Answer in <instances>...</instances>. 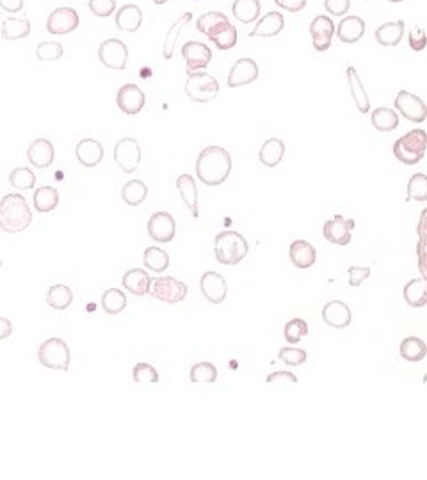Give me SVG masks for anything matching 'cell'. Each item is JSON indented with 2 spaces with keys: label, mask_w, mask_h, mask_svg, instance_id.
I'll return each instance as SVG.
<instances>
[{
  "label": "cell",
  "mask_w": 427,
  "mask_h": 480,
  "mask_svg": "<svg viewBox=\"0 0 427 480\" xmlns=\"http://www.w3.org/2000/svg\"><path fill=\"white\" fill-rule=\"evenodd\" d=\"M114 162L123 173L130 174L139 169L141 164V146L134 137H123L114 146Z\"/></svg>",
  "instance_id": "8"
},
{
  "label": "cell",
  "mask_w": 427,
  "mask_h": 480,
  "mask_svg": "<svg viewBox=\"0 0 427 480\" xmlns=\"http://www.w3.org/2000/svg\"><path fill=\"white\" fill-rule=\"evenodd\" d=\"M427 150V132L422 128H413L393 145V155L399 162L406 166H415L421 162Z\"/></svg>",
  "instance_id": "3"
},
{
  "label": "cell",
  "mask_w": 427,
  "mask_h": 480,
  "mask_svg": "<svg viewBox=\"0 0 427 480\" xmlns=\"http://www.w3.org/2000/svg\"><path fill=\"white\" fill-rule=\"evenodd\" d=\"M191 20H192V13H185V14H182V16L178 18L173 25H171V28L166 34V39H164V46H163L164 59H171V57H173L175 43H177L178 36H180L182 27H185V25H187Z\"/></svg>",
  "instance_id": "40"
},
{
  "label": "cell",
  "mask_w": 427,
  "mask_h": 480,
  "mask_svg": "<svg viewBox=\"0 0 427 480\" xmlns=\"http://www.w3.org/2000/svg\"><path fill=\"white\" fill-rule=\"evenodd\" d=\"M269 385H296L297 377L292 372H274L267 375Z\"/></svg>",
  "instance_id": "55"
},
{
  "label": "cell",
  "mask_w": 427,
  "mask_h": 480,
  "mask_svg": "<svg viewBox=\"0 0 427 480\" xmlns=\"http://www.w3.org/2000/svg\"><path fill=\"white\" fill-rule=\"evenodd\" d=\"M399 350H401V356H403V360L413 361V363H417V361H422L427 356L426 342H424V340L417 338V336H408V338H404L403 343H401Z\"/></svg>",
  "instance_id": "38"
},
{
  "label": "cell",
  "mask_w": 427,
  "mask_h": 480,
  "mask_svg": "<svg viewBox=\"0 0 427 480\" xmlns=\"http://www.w3.org/2000/svg\"><path fill=\"white\" fill-rule=\"evenodd\" d=\"M396 109L399 110L401 116L406 118L408 121H413V123H424L427 118L424 100H421L413 93L399 91V95L396 96Z\"/></svg>",
  "instance_id": "11"
},
{
  "label": "cell",
  "mask_w": 427,
  "mask_h": 480,
  "mask_svg": "<svg viewBox=\"0 0 427 480\" xmlns=\"http://www.w3.org/2000/svg\"><path fill=\"white\" fill-rule=\"evenodd\" d=\"M63 45L57 41H43L36 48V57L39 61H57L63 57Z\"/></svg>",
  "instance_id": "49"
},
{
  "label": "cell",
  "mask_w": 427,
  "mask_h": 480,
  "mask_svg": "<svg viewBox=\"0 0 427 480\" xmlns=\"http://www.w3.org/2000/svg\"><path fill=\"white\" fill-rule=\"evenodd\" d=\"M404 36V20L386 21L376 31V41L381 46H397Z\"/></svg>",
  "instance_id": "30"
},
{
  "label": "cell",
  "mask_w": 427,
  "mask_h": 480,
  "mask_svg": "<svg viewBox=\"0 0 427 480\" xmlns=\"http://www.w3.org/2000/svg\"><path fill=\"white\" fill-rule=\"evenodd\" d=\"M38 360L50 370L66 372L70 368V347L61 338H48L38 349Z\"/></svg>",
  "instance_id": "5"
},
{
  "label": "cell",
  "mask_w": 427,
  "mask_h": 480,
  "mask_svg": "<svg viewBox=\"0 0 427 480\" xmlns=\"http://www.w3.org/2000/svg\"><path fill=\"white\" fill-rule=\"evenodd\" d=\"M307 350L296 349V347H283L278 353V360L290 365V367H299L307 361Z\"/></svg>",
  "instance_id": "50"
},
{
  "label": "cell",
  "mask_w": 427,
  "mask_h": 480,
  "mask_svg": "<svg viewBox=\"0 0 427 480\" xmlns=\"http://www.w3.org/2000/svg\"><path fill=\"white\" fill-rule=\"evenodd\" d=\"M404 301L411 308H424L427 304V281L426 279H411L404 286Z\"/></svg>",
  "instance_id": "35"
},
{
  "label": "cell",
  "mask_w": 427,
  "mask_h": 480,
  "mask_svg": "<svg viewBox=\"0 0 427 480\" xmlns=\"http://www.w3.org/2000/svg\"><path fill=\"white\" fill-rule=\"evenodd\" d=\"M424 382H426V385H427V374L424 375Z\"/></svg>",
  "instance_id": "63"
},
{
  "label": "cell",
  "mask_w": 427,
  "mask_h": 480,
  "mask_svg": "<svg viewBox=\"0 0 427 480\" xmlns=\"http://www.w3.org/2000/svg\"><path fill=\"white\" fill-rule=\"evenodd\" d=\"M285 155V142L278 137H271L262 145L260 162L267 167H276Z\"/></svg>",
  "instance_id": "31"
},
{
  "label": "cell",
  "mask_w": 427,
  "mask_h": 480,
  "mask_svg": "<svg viewBox=\"0 0 427 480\" xmlns=\"http://www.w3.org/2000/svg\"><path fill=\"white\" fill-rule=\"evenodd\" d=\"M283 335H285V340L289 343L301 342V338H304L308 335V324L303 318H292V320H289L285 324Z\"/></svg>",
  "instance_id": "48"
},
{
  "label": "cell",
  "mask_w": 427,
  "mask_h": 480,
  "mask_svg": "<svg viewBox=\"0 0 427 480\" xmlns=\"http://www.w3.org/2000/svg\"><path fill=\"white\" fill-rule=\"evenodd\" d=\"M258 75H260L258 64L253 59H249V57H242L232 66L226 82H228V88H242V85H247L257 80Z\"/></svg>",
  "instance_id": "16"
},
{
  "label": "cell",
  "mask_w": 427,
  "mask_h": 480,
  "mask_svg": "<svg viewBox=\"0 0 427 480\" xmlns=\"http://www.w3.org/2000/svg\"><path fill=\"white\" fill-rule=\"evenodd\" d=\"M177 234V223L173 216L168 212H157L148 221V235L155 242H171Z\"/></svg>",
  "instance_id": "15"
},
{
  "label": "cell",
  "mask_w": 427,
  "mask_h": 480,
  "mask_svg": "<svg viewBox=\"0 0 427 480\" xmlns=\"http://www.w3.org/2000/svg\"><path fill=\"white\" fill-rule=\"evenodd\" d=\"M143 264L153 272H164L170 267V256L160 247H148L143 254Z\"/></svg>",
  "instance_id": "41"
},
{
  "label": "cell",
  "mask_w": 427,
  "mask_h": 480,
  "mask_svg": "<svg viewBox=\"0 0 427 480\" xmlns=\"http://www.w3.org/2000/svg\"><path fill=\"white\" fill-rule=\"evenodd\" d=\"M102 308L106 313L118 315L127 308V296L118 288H109L102 296Z\"/></svg>",
  "instance_id": "42"
},
{
  "label": "cell",
  "mask_w": 427,
  "mask_h": 480,
  "mask_svg": "<svg viewBox=\"0 0 427 480\" xmlns=\"http://www.w3.org/2000/svg\"><path fill=\"white\" fill-rule=\"evenodd\" d=\"M153 2H155L157 6H160V4H166V2H170V0H153Z\"/></svg>",
  "instance_id": "61"
},
{
  "label": "cell",
  "mask_w": 427,
  "mask_h": 480,
  "mask_svg": "<svg viewBox=\"0 0 427 480\" xmlns=\"http://www.w3.org/2000/svg\"><path fill=\"white\" fill-rule=\"evenodd\" d=\"M408 41H410L411 50H415V52H422V50L427 46V34L424 28L415 27L413 31L410 32V36H408Z\"/></svg>",
  "instance_id": "52"
},
{
  "label": "cell",
  "mask_w": 427,
  "mask_h": 480,
  "mask_svg": "<svg viewBox=\"0 0 427 480\" xmlns=\"http://www.w3.org/2000/svg\"><path fill=\"white\" fill-rule=\"evenodd\" d=\"M274 4L282 9L290 11V13H299L307 6V0H274Z\"/></svg>",
  "instance_id": "56"
},
{
  "label": "cell",
  "mask_w": 427,
  "mask_h": 480,
  "mask_svg": "<svg viewBox=\"0 0 427 480\" xmlns=\"http://www.w3.org/2000/svg\"><path fill=\"white\" fill-rule=\"evenodd\" d=\"M177 189L180 192L182 199H184L185 207L191 210L192 217L200 216L198 210V187H196V182L191 174H180L177 178Z\"/></svg>",
  "instance_id": "26"
},
{
  "label": "cell",
  "mask_w": 427,
  "mask_h": 480,
  "mask_svg": "<svg viewBox=\"0 0 427 480\" xmlns=\"http://www.w3.org/2000/svg\"><path fill=\"white\" fill-rule=\"evenodd\" d=\"M285 27V16L278 11H269L265 16L257 21V27L249 32V36H260V38H274Z\"/></svg>",
  "instance_id": "23"
},
{
  "label": "cell",
  "mask_w": 427,
  "mask_h": 480,
  "mask_svg": "<svg viewBox=\"0 0 427 480\" xmlns=\"http://www.w3.org/2000/svg\"><path fill=\"white\" fill-rule=\"evenodd\" d=\"M4 41H18L31 34V21L27 18H4L2 28H0Z\"/></svg>",
  "instance_id": "27"
},
{
  "label": "cell",
  "mask_w": 427,
  "mask_h": 480,
  "mask_svg": "<svg viewBox=\"0 0 427 480\" xmlns=\"http://www.w3.org/2000/svg\"><path fill=\"white\" fill-rule=\"evenodd\" d=\"M217 379V368L212 363H196L191 368V382L195 385H212Z\"/></svg>",
  "instance_id": "43"
},
{
  "label": "cell",
  "mask_w": 427,
  "mask_h": 480,
  "mask_svg": "<svg viewBox=\"0 0 427 480\" xmlns=\"http://www.w3.org/2000/svg\"><path fill=\"white\" fill-rule=\"evenodd\" d=\"M228 16L222 13H219V11H209V13L202 14V16L198 18V21H196V28H198L202 34H207L210 38V36L215 34L217 31H221L225 25H228Z\"/></svg>",
  "instance_id": "33"
},
{
  "label": "cell",
  "mask_w": 427,
  "mask_h": 480,
  "mask_svg": "<svg viewBox=\"0 0 427 480\" xmlns=\"http://www.w3.org/2000/svg\"><path fill=\"white\" fill-rule=\"evenodd\" d=\"M322 320L333 329H344L351 324L353 320V313H351L349 306L344 301H329L322 308Z\"/></svg>",
  "instance_id": "19"
},
{
  "label": "cell",
  "mask_w": 427,
  "mask_h": 480,
  "mask_svg": "<svg viewBox=\"0 0 427 480\" xmlns=\"http://www.w3.org/2000/svg\"><path fill=\"white\" fill-rule=\"evenodd\" d=\"M347 82H349L351 95H353V100H354V103H356L358 110H360L361 114H367L369 110H371V100H369L367 91H365V85L361 84V80H360V77H358L354 66L347 68Z\"/></svg>",
  "instance_id": "29"
},
{
  "label": "cell",
  "mask_w": 427,
  "mask_h": 480,
  "mask_svg": "<svg viewBox=\"0 0 427 480\" xmlns=\"http://www.w3.org/2000/svg\"><path fill=\"white\" fill-rule=\"evenodd\" d=\"M32 223V212L21 194H6L0 199V230L20 234Z\"/></svg>",
  "instance_id": "2"
},
{
  "label": "cell",
  "mask_w": 427,
  "mask_h": 480,
  "mask_svg": "<svg viewBox=\"0 0 427 480\" xmlns=\"http://www.w3.org/2000/svg\"><path fill=\"white\" fill-rule=\"evenodd\" d=\"M11 333H13V324H11V320L0 317V342H2V340H6V338H9Z\"/></svg>",
  "instance_id": "60"
},
{
  "label": "cell",
  "mask_w": 427,
  "mask_h": 480,
  "mask_svg": "<svg viewBox=\"0 0 427 480\" xmlns=\"http://www.w3.org/2000/svg\"><path fill=\"white\" fill-rule=\"evenodd\" d=\"M132 377L138 385H157L159 382V372L150 363H138L132 370Z\"/></svg>",
  "instance_id": "47"
},
{
  "label": "cell",
  "mask_w": 427,
  "mask_h": 480,
  "mask_svg": "<svg viewBox=\"0 0 427 480\" xmlns=\"http://www.w3.org/2000/svg\"><path fill=\"white\" fill-rule=\"evenodd\" d=\"M417 260L422 279L427 281V246H424V244H417Z\"/></svg>",
  "instance_id": "57"
},
{
  "label": "cell",
  "mask_w": 427,
  "mask_h": 480,
  "mask_svg": "<svg viewBox=\"0 0 427 480\" xmlns=\"http://www.w3.org/2000/svg\"><path fill=\"white\" fill-rule=\"evenodd\" d=\"M408 202H426L427 199V177L424 173H417L408 182Z\"/></svg>",
  "instance_id": "45"
},
{
  "label": "cell",
  "mask_w": 427,
  "mask_h": 480,
  "mask_svg": "<svg viewBox=\"0 0 427 480\" xmlns=\"http://www.w3.org/2000/svg\"><path fill=\"white\" fill-rule=\"evenodd\" d=\"M347 274H349L351 286H360L371 276V267H356V265H353V267H349Z\"/></svg>",
  "instance_id": "54"
},
{
  "label": "cell",
  "mask_w": 427,
  "mask_h": 480,
  "mask_svg": "<svg viewBox=\"0 0 427 480\" xmlns=\"http://www.w3.org/2000/svg\"><path fill=\"white\" fill-rule=\"evenodd\" d=\"M210 41L217 46L219 50H230L237 45V28L232 24L225 25L221 31H217L215 34L210 36Z\"/></svg>",
  "instance_id": "46"
},
{
  "label": "cell",
  "mask_w": 427,
  "mask_h": 480,
  "mask_svg": "<svg viewBox=\"0 0 427 480\" xmlns=\"http://www.w3.org/2000/svg\"><path fill=\"white\" fill-rule=\"evenodd\" d=\"M335 31H336L335 24H333L331 18H328L326 14H321V16L314 18L310 24V36L312 43H314V48L317 50V52H326V50L331 46V39Z\"/></svg>",
  "instance_id": "14"
},
{
  "label": "cell",
  "mask_w": 427,
  "mask_h": 480,
  "mask_svg": "<svg viewBox=\"0 0 427 480\" xmlns=\"http://www.w3.org/2000/svg\"><path fill=\"white\" fill-rule=\"evenodd\" d=\"M98 57L100 63H102L106 68L114 71H121L127 68L128 48L121 39L109 38L100 45Z\"/></svg>",
  "instance_id": "9"
},
{
  "label": "cell",
  "mask_w": 427,
  "mask_h": 480,
  "mask_svg": "<svg viewBox=\"0 0 427 480\" xmlns=\"http://www.w3.org/2000/svg\"><path fill=\"white\" fill-rule=\"evenodd\" d=\"M289 254L292 264L297 268H301V271H307V268L314 267L315 260H317V251L307 240H296V242L290 244Z\"/></svg>",
  "instance_id": "22"
},
{
  "label": "cell",
  "mask_w": 427,
  "mask_h": 480,
  "mask_svg": "<svg viewBox=\"0 0 427 480\" xmlns=\"http://www.w3.org/2000/svg\"><path fill=\"white\" fill-rule=\"evenodd\" d=\"M247 249V240L242 237L237 231H221V234L215 237L214 242V251L215 258H217L219 264L222 265H237L246 258Z\"/></svg>",
  "instance_id": "4"
},
{
  "label": "cell",
  "mask_w": 427,
  "mask_h": 480,
  "mask_svg": "<svg viewBox=\"0 0 427 480\" xmlns=\"http://www.w3.org/2000/svg\"><path fill=\"white\" fill-rule=\"evenodd\" d=\"M34 207L39 214H48L59 205V192L53 187H39L34 192Z\"/></svg>",
  "instance_id": "37"
},
{
  "label": "cell",
  "mask_w": 427,
  "mask_h": 480,
  "mask_svg": "<svg viewBox=\"0 0 427 480\" xmlns=\"http://www.w3.org/2000/svg\"><path fill=\"white\" fill-rule=\"evenodd\" d=\"M200 288H202L203 297L212 304H221L222 301L226 299V293H228L226 279L214 271L205 272V274L202 276V279H200Z\"/></svg>",
  "instance_id": "18"
},
{
  "label": "cell",
  "mask_w": 427,
  "mask_h": 480,
  "mask_svg": "<svg viewBox=\"0 0 427 480\" xmlns=\"http://www.w3.org/2000/svg\"><path fill=\"white\" fill-rule=\"evenodd\" d=\"M324 7L333 16H342L349 11L351 0H324Z\"/></svg>",
  "instance_id": "53"
},
{
  "label": "cell",
  "mask_w": 427,
  "mask_h": 480,
  "mask_svg": "<svg viewBox=\"0 0 427 480\" xmlns=\"http://www.w3.org/2000/svg\"><path fill=\"white\" fill-rule=\"evenodd\" d=\"M219 93V82L212 75L203 73V71H195L189 73L187 82H185V95L192 102L205 103L214 100Z\"/></svg>",
  "instance_id": "6"
},
{
  "label": "cell",
  "mask_w": 427,
  "mask_h": 480,
  "mask_svg": "<svg viewBox=\"0 0 427 480\" xmlns=\"http://www.w3.org/2000/svg\"><path fill=\"white\" fill-rule=\"evenodd\" d=\"M46 303L50 308L57 311H63L73 303V292L66 285H52L46 293Z\"/></svg>",
  "instance_id": "36"
},
{
  "label": "cell",
  "mask_w": 427,
  "mask_h": 480,
  "mask_svg": "<svg viewBox=\"0 0 427 480\" xmlns=\"http://www.w3.org/2000/svg\"><path fill=\"white\" fill-rule=\"evenodd\" d=\"M78 24H81V18L73 7H57L48 14L46 31L53 36H64L73 32Z\"/></svg>",
  "instance_id": "10"
},
{
  "label": "cell",
  "mask_w": 427,
  "mask_h": 480,
  "mask_svg": "<svg viewBox=\"0 0 427 480\" xmlns=\"http://www.w3.org/2000/svg\"><path fill=\"white\" fill-rule=\"evenodd\" d=\"M143 25V11L135 4H127L116 13V27L125 32L139 31Z\"/></svg>",
  "instance_id": "24"
},
{
  "label": "cell",
  "mask_w": 427,
  "mask_h": 480,
  "mask_svg": "<svg viewBox=\"0 0 427 480\" xmlns=\"http://www.w3.org/2000/svg\"><path fill=\"white\" fill-rule=\"evenodd\" d=\"M77 160L84 167H95L103 159V146L96 139H82L75 148Z\"/></svg>",
  "instance_id": "21"
},
{
  "label": "cell",
  "mask_w": 427,
  "mask_h": 480,
  "mask_svg": "<svg viewBox=\"0 0 427 480\" xmlns=\"http://www.w3.org/2000/svg\"><path fill=\"white\" fill-rule=\"evenodd\" d=\"M53 157H56V150L53 145L45 137H39L36 141L31 142L27 150V159L38 169H46V167L52 166Z\"/></svg>",
  "instance_id": "20"
},
{
  "label": "cell",
  "mask_w": 427,
  "mask_h": 480,
  "mask_svg": "<svg viewBox=\"0 0 427 480\" xmlns=\"http://www.w3.org/2000/svg\"><path fill=\"white\" fill-rule=\"evenodd\" d=\"M0 268H2V260H0Z\"/></svg>",
  "instance_id": "64"
},
{
  "label": "cell",
  "mask_w": 427,
  "mask_h": 480,
  "mask_svg": "<svg viewBox=\"0 0 427 480\" xmlns=\"http://www.w3.org/2000/svg\"><path fill=\"white\" fill-rule=\"evenodd\" d=\"M150 293H152L153 299H159L168 304H177L187 296V285L171 278V276H163V278L152 279Z\"/></svg>",
  "instance_id": "7"
},
{
  "label": "cell",
  "mask_w": 427,
  "mask_h": 480,
  "mask_svg": "<svg viewBox=\"0 0 427 480\" xmlns=\"http://www.w3.org/2000/svg\"><path fill=\"white\" fill-rule=\"evenodd\" d=\"M25 0H0V9H4L6 13H20L24 9Z\"/></svg>",
  "instance_id": "58"
},
{
  "label": "cell",
  "mask_w": 427,
  "mask_h": 480,
  "mask_svg": "<svg viewBox=\"0 0 427 480\" xmlns=\"http://www.w3.org/2000/svg\"><path fill=\"white\" fill-rule=\"evenodd\" d=\"M150 285H152V279H150L148 272L143 271V268H130V271L125 272L123 286L125 290H128L134 296H146L150 292Z\"/></svg>",
  "instance_id": "28"
},
{
  "label": "cell",
  "mask_w": 427,
  "mask_h": 480,
  "mask_svg": "<svg viewBox=\"0 0 427 480\" xmlns=\"http://www.w3.org/2000/svg\"><path fill=\"white\" fill-rule=\"evenodd\" d=\"M232 173V155L221 146H209L196 159V177L209 187L221 185Z\"/></svg>",
  "instance_id": "1"
},
{
  "label": "cell",
  "mask_w": 427,
  "mask_h": 480,
  "mask_svg": "<svg viewBox=\"0 0 427 480\" xmlns=\"http://www.w3.org/2000/svg\"><path fill=\"white\" fill-rule=\"evenodd\" d=\"M232 13L240 24H253L260 16V0H235Z\"/></svg>",
  "instance_id": "32"
},
{
  "label": "cell",
  "mask_w": 427,
  "mask_h": 480,
  "mask_svg": "<svg viewBox=\"0 0 427 480\" xmlns=\"http://www.w3.org/2000/svg\"><path fill=\"white\" fill-rule=\"evenodd\" d=\"M148 196V185L143 180H130L125 184L123 191H121V199L127 203L128 207H138Z\"/></svg>",
  "instance_id": "39"
},
{
  "label": "cell",
  "mask_w": 427,
  "mask_h": 480,
  "mask_svg": "<svg viewBox=\"0 0 427 480\" xmlns=\"http://www.w3.org/2000/svg\"><path fill=\"white\" fill-rule=\"evenodd\" d=\"M182 56L185 59L187 73H195L198 70H205L212 59V50L200 41H187L182 46Z\"/></svg>",
  "instance_id": "12"
},
{
  "label": "cell",
  "mask_w": 427,
  "mask_h": 480,
  "mask_svg": "<svg viewBox=\"0 0 427 480\" xmlns=\"http://www.w3.org/2000/svg\"><path fill=\"white\" fill-rule=\"evenodd\" d=\"M389 2H403V0H389Z\"/></svg>",
  "instance_id": "62"
},
{
  "label": "cell",
  "mask_w": 427,
  "mask_h": 480,
  "mask_svg": "<svg viewBox=\"0 0 427 480\" xmlns=\"http://www.w3.org/2000/svg\"><path fill=\"white\" fill-rule=\"evenodd\" d=\"M9 184L13 185L14 189H20V191L34 189V185H36L34 171H31L29 167H16V169L11 171Z\"/></svg>",
  "instance_id": "44"
},
{
  "label": "cell",
  "mask_w": 427,
  "mask_h": 480,
  "mask_svg": "<svg viewBox=\"0 0 427 480\" xmlns=\"http://www.w3.org/2000/svg\"><path fill=\"white\" fill-rule=\"evenodd\" d=\"M354 228L353 219H346L342 216H335L324 223V239L336 246H347L353 239L351 231Z\"/></svg>",
  "instance_id": "17"
},
{
  "label": "cell",
  "mask_w": 427,
  "mask_h": 480,
  "mask_svg": "<svg viewBox=\"0 0 427 480\" xmlns=\"http://www.w3.org/2000/svg\"><path fill=\"white\" fill-rule=\"evenodd\" d=\"M116 103L121 109V113L128 114V116H135L143 110L146 103V96L143 89L135 84H125L121 85L120 91L116 95Z\"/></svg>",
  "instance_id": "13"
},
{
  "label": "cell",
  "mask_w": 427,
  "mask_h": 480,
  "mask_svg": "<svg viewBox=\"0 0 427 480\" xmlns=\"http://www.w3.org/2000/svg\"><path fill=\"white\" fill-rule=\"evenodd\" d=\"M372 127L379 132H392L399 127V114L386 107H378L374 113L371 114Z\"/></svg>",
  "instance_id": "34"
},
{
  "label": "cell",
  "mask_w": 427,
  "mask_h": 480,
  "mask_svg": "<svg viewBox=\"0 0 427 480\" xmlns=\"http://www.w3.org/2000/svg\"><path fill=\"white\" fill-rule=\"evenodd\" d=\"M335 32L342 43H356L365 34V21L360 16H346L342 18Z\"/></svg>",
  "instance_id": "25"
},
{
  "label": "cell",
  "mask_w": 427,
  "mask_h": 480,
  "mask_svg": "<svg viewBox=\"0 0 427 480\" xmlns=\"http://www.w3.org/2000/svg\"><path fill=\"white\" fill-rule=\"evenodd\" d=\"M89 11L98 18H107L116 9V0H89Z\"/></svg>",
  "instance_id": "51"
},
{
  "label": "cell",
  "mask_w": 427,
  "mask_h": 480,
  "mask_svg": "<svg viewBox=\"0 0 427 480\" xmlns=\"http://www.w3.org/2000/svg\"><path fill=\"white\" fill-rule=\"evenodd\" d=\"M417 234H418V244H424L427 246V209L422 210L421 214V221H418L417 226Z\"/></svg>",
  "instance_id": "59"
}]
</instances>
